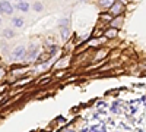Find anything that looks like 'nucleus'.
<instances>
[{
	"mask_svg": "<svg viewBox=\"0 0 146 132\" xmlns=\"http://www.w3.org/2000/svg\"><path fill=\"white\" fill-rule=\"evenodd\" d=\"M110 12H111V15H114V16H120L124 12V5L121 2H115L111 7H110Z\"/></svg>",
	"mask_w": 146,
	"mask_h": 132,
	"instance_id": "obj_1",
	"label": "nucleus"
},
{
	"mask_svg": "<svg viewBox=\"0 0 146 132\" xmlns=\"http://www.w3.org/2000/svg\"><path fill=\"white\" fill-rule=\"evenodd\" d=\"M0 10H2L3 13H6V15H12L13 7H12V5L7 2V0H3V2H0Z\"/></svg>",
	"mask_w": 146,
	"mask_h": 132,
	"instance_id": "obj_2",
	"label": "nucleus"
},
{
	"mask_svg": "<svg viewBox=\"0 0 146 132\" xmlns=\"http://www.w3.org/2000/svg\"><path fill=\"white\" fill-rule=\"evenodd\" d=\"M23 54H25V49H23V46L16 47L15 52H13V57H15V59H19V57H21V56H23Z\"/></svg>",
	"mask_w": 146,
	"mask_h": 132,
	"instance_id": "obj_3",
	"label": "nucleus"
},
{
	"mask_svg": "<svg viewBox=\"0 0 146 132\" xmlns=\"http://www.w3.org/2000/svg\"><path fill=\"white\" fill-rule=\"evenodd\" d=\"M18 9L22 10V12H27V10L29 9V5H28L27 2H19V3H18Z\"/></svg>",
	"mask_w": 146,
	"mask_h": 132,
	"instance_id": "obj_4",
	"label": "nucleus"
},
{
	"mask_svg": "<svg viewBox=\"0 0 146 132\" xmlns=\"http://www.w3.org/2000/svg\"><path fill=\"white\" fill-rule=\"evenodd\" d=\"M115 35H117V28H111V29H108L105 32V37H108V38H113V37H115Z\"/></svg>",
	"mask_w": 146,
	"mask_h": 132,
	"instance_id": "obj_5",
	"label": "nucleus"
},
{
	"mask_svg": "<svg viewBox=\"0 0 146 132\" xmlns=\"http://www.w3.org/2000/svg\"><path fill=\"white\" fill-rule=\"evenodd\" d=\"M100 3H101V6H105V7L110 6V7H111V6L115 3V0H101Z\"/></svg>",
	"mask_w": 146,
	"mask_h": 132,
	"instance_id": "obj_6",
	"label": "nucleus"
},
{
	"mask_svg": "<svg viewBox=\"0 0 146 132\" xmlns=\"http://www.w3.org/2000/svg\"><path fill=\"white\" fill-rule=\"evenodd\" d=\"M13 25L18 27V28L22 27V25H23V19H21V18H15V19H13Z\"/></svg>",
	"mask_w": 146,
	"mask_h": 132,
	"instance_id": "obj_7",
	"label": "nucleus"
},
{
	"mask_svg": "<svg viewBox=\"0 0 146 132\" xmlns=\"http://www.w3.org/2000/svg\"><path fill=\"white\" fill-rule=\"evenodd\" d=\"M34 9H35V10H41V9H42V5H41V3H38V2H36V3L34 5Z\"/></svg>",
	"mask_w": 146,
	"mask_h": 132,
	"instance_id": "obj_8",
	"label": "nucleus"
},
{
	"mask_svg": "<svg viewBox=\"0 0 146 132\" xmlns=\"http://www.w3.org/2000/svg\"><path fill=\"white\" fill-rule=\"evenodd\" d=\"M12 35H13V32H12L10 29H6L5 31V37H12Z\"/></svg>",
	"mask_w": 146,
	"mask_h": 132,
	"instance_id": "obj_9",
	"label": "nucleus"
},
{
	"mask_svg": "<svg viewBox=\"0 0 146 132\" xmlns=\"http://www.w3.org/2000/svg\"><path fill=\"white\" fill-rule=\"evenodd\" d=\"M62 32H63V38H67V35H69V31L63 28V29H62Z\"/></svg>",
	"mask_w": 146,
	"mask_h": 132,
	"instance_id": "obj_10",
	"label": "nucleus"
},
{
	"mask_svg": "<svg viewBox=\"0 0 146 132\" xmlns=\"http://www.w3.org/2000/svg\"><path fill=\"white\" fill-rule=\"evenodd\" d=\"M120 2H121V3H124V2H126V0H120Z\"/></svg>",
	"mask_w": 146,
	"mask_h": 132,
	"instance_id": "obj_11",
	"label": "nucleus"
},
{
	"mask_svg": "<svg viewBox=\"0 0 146 132\" xmlns=\"http://www.w3.org/2000/svg\"><path fill=\"white\" fill-rule=\"evenodd\" d=\"M18 2H22V0H18Z\"/></svg>",
	"mask_w": 146,
	"mask_h": 132,
	"instance_id": "obj_12",
	"label": "nucleus"
}]
</instances>
